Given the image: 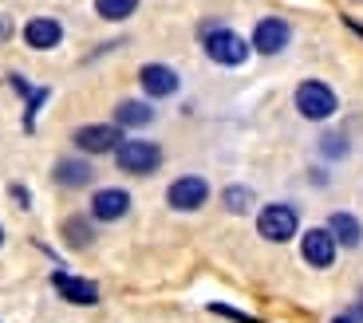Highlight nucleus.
I'll return each mask as SVG.
<instances>
[{"label":"nucleus","mask_w":363,"mask_h":323,"mask_svg":"<svg viewBox=\"0 0 363 323\" xmlns=\"http://www.w3.org/2000/svg\"><path fill=\"white\" fill-rule=\"evenodd\" d=\"M300 229V213L296 205H284V201H272V205H264L261 213H257V233L264 237V241L272 244H284L292 241Z\"/></svg>","instance_id":"f257e3e1"},{"label":"nucleus","mask_w":363,"mask_h":323,"mask_svg":"<svg viewBox=\"0 0 363 323\" xmlns=\"http://www.w3.org/2000/svg\"><path fill=\"white\" fill-rule=\"evenodd\" d=\"M115 162L123 174H155L162 166V150L146 138H127V142H118Z\"/></svg>","instance_id":"f03ea898"},{"label":"nucleus","mask_w":363,"mask_h":323,"mask_svg":"<svg viewBox=\"0 0 363 323\" xmlns=\"http://www.w3.org/2000/svg\"><path fill=\"white\" fill-rule=\"evenodd\" d=\"M201 44H206L209 60L221 63V67H237V63H245V55H249V44L237 36L233 28H209Z\"/></svg>","instance_id":"7ed1b4c3"},{"label":"nucleus","mask_w":363,"mask_h":323,"mask_svg":"<svg viewBox=\"0 0 363 323\" xmlns=\"http://www.w3.org/2000/svg\"><path fill=\"white\" fill-rule=\"evenodd\" d=\"M296 110L304 118H312V123L332 118V115H336V91L328 87V83H320V79L300 83V87H296Z\"/></svg>","instance_id":"20e7f679"},{"label":"nucleus","mask_w":363,"mask_h":323,"mask_svg":"<svg viewBox=\"0 0 363 323\" xmlns=\"http://www.w3.org/2000/svg\"><path fill=\"white\" fill-rule=\"evenodd\" d=\"M206 198H209V181L198 178V174H186V178H178L170 189H166V201H170V209H178V213L201 209Z\"/></svg>","instance_id":"39448f33"},{"label":"nucleus","mask_w":363,"mask_h":323,"mask_svg":"<svg viewBox=\"0 0 363 323\" xmlns=\"http://www.w3.org/2000/svg\"><path fill=\"white\" fill-rule=\"evenodd\" d=\"M336 237L328 233V229H308V233L300 237V256L312 264V268H332L336 264Z\"/></svg>","instance_id":"423d86ee"},{"label":"nucleus","mask_w":363,"mask_h":323,"mask_svg":"<svg viewBox=\"0 0 363 323\" xmlns=\"http://www.w3.org/2000/svg\"><path fill=\"white\" fill-rule=\"evenodd\" d=\"M75 146H79L83 154H107V150H118V126H107V123L79 126V130H75Z\"/></svg>","instance_id":"0eeeda50"},{"label":"nucleus","mask_w":363,"mask_h":323,"mask_svg":"<svg viewBox=\"0 0 363 323\" xmlns=\"http://www.w3.org/2000/svg\"><path fill=\"white\" fill-rule=\"evenodd\" d=\"M289 40H292V28L284 24V20H277V16H264L261 24L253 28V47L261 55H277Z\"/></svg>","instance_id":"6e6552de"},{"label":"nucleus","mask_w":363,"mask_h":323,"mask_svg":"<svg viewBox=\"0 0 363 323\" xmlns=\"http://www.w3.org/2000/svg\"><path fill=\"white\" fill-rule=\"evenodd\" d=\"M52 288L67 300V304H79V307L99 304V288L91 284V280H83V276H67V272H55V276H52Z\"/></svg>","instance_id":"1a4fd4ad"},{"label":"nucleus","mask_w":363,"mask_h":323,"mask_svg":"<svg viewBox=\"0 0 363 323\" xmlns=\"http://www.w3.org/2000/svg\"><path fill=\"white\" fill-rule=\"evenodd\" d=\"M138 83H143V91L150 99H166V95L178 91V72L166 67V63H146L143 72H138Z\"/></svg>","instance_id":"9d476101"},{"label":"nucleus","mask_w":363,"mask_h":323,"mask_svg":"<svg viewBox=\"0 0 363 323\" xmlns=\"http://www.w3.org/2000/svg\"><path fill=\"white\" fill-rule=\"evenodd\" d=\"M127 209H130L127 189H99L91 198V217L95 221H118V217H127Z\"/></svg>","instance_id":"9b49d317"},{"label":"nucleus","mask_w":363,"mask_h":323,"mask_svg":"<svg viewBox=\"0 0 363 323\" xmlns=\"http://www.w3.org/2000/svg\"><path fill=\"white\" fill-rule=\"evenodd\" d=\"M24 40H28V47H40V52H48V47H55L60 40H64V28L55 24V20H48V16L28 20V24H24Z\"/></svg>","instance_id":"f8f14e48"},{"label":"nucleus","mask_w":363,"mask_h":323,"mask_svg":"<svg viewBox=\"0 0 363 323\" xmlns=\"http://www.w3.org/2000/svg\"><path fill=\"white\" fill-rule=\"evenodd\" d=\"M324 229L336 237V244H344V249H359V241H363V225H359V217H352V213H332Z\"/></svg>","instance_id":"ddd939ff"},{"label":"nucleus","mask_w":363,"mask_h":323,"mask_svg":"<svg viewBox=\"0 0 363 323\" xmlns=\"http://www.w3.org/2000/svg\"><path fill=\"white\" fill-rule=\"evenodd\" d=\"M91 178H95V170H91L87 162H79V158H64V162H55V181H60V186L79 189V186H87Z\"/></svg>","instance_id":"4468645a"},{"label":"nucleus","mask_w":363,"mask_h":323,"mask_svg":"<svg viewBox=\"0 0 363 323\" xmlns=\"http://www.w3.org/2000/svg\"><path fill=\"white\" fill-rule=\"evenodd\" d=\"M155 118V110L146 107V103H138V99H123L115 107V123L118 126H146Z\"/></svg>","instance_id":"2eb2a0df"},{"label":"nucleus","mask_w":363,"mask_h":323,"mask_svg":"<svg viewBox=\"0 0 363 323\" xmlns=\"http://www.w3.org/2000/svg\"><path fill=\"white\" fill-rule=\"evenodd\" d=\"M64 241L72 244V249H87V244L95 241L87 217H67V221H64Z\"/></svg>","instance_id":"dca6fc26"},{"label":"nucleus","mask_w":363,"mask_h":323,"mask_svg":"<svg viewBox=\"0 0 363 323\" xmlns=\"http://www.w3.org/2000/svg\"><path fill=\"white\" fill-rule=\"evenodd\" d=\"M138 8V0H95V12L103 20H127Z\"/></svg>","instance_id":"f3484780"},{"label":"nucleus","mask_w":363,"mask_h":323,"mask_svg":"<svg viewBox=\"0 0 363 323\" xmlns=\"http://www.w3.org/2000/svg\"><path fill=\"white\" fill-rule=\"evenodd\" d=\"M221 201H225L229 213H245V209L253 205V189L249 186H229L225 193H221Z\"/></svg>","instance_id":"a211bd4d"},{"label":"nucleus","mask_w":363,"mask_h":323,"mask_svg":"<svg viewBox=\"0 0 363 323\" xmlns=\"http://www.w3.org/2000/svg\"><path fill=\"white\" fill-rule=\"evenodd\" d=\"M209 312H218V315H225V319H237V323H261V319H253V315H245V312H237V307H225V304H209Z\"/></svg>","instance_id":"6ab92c4d"},{"label":"nucleus","mask_w":363,"mask_h":323,"mask_svg":"<svg viewBox=\"0 0 363 323\" xmlns=\"http://www.w3.org/2000/svg\"><path fill=\"white\" fill-rule=\"evenodd\" d=\"M324 154H344V142H340V135H328V138H324Z\"/></svg>","instance_id":"aec40b11"},{"label":"nucleus","mask_w":363,"mask_h":323,"mask_svg":"<svg viewBox=\"0 0 363 323\" xmlns=\"http://www.w3.org/2000/svg\"><path fill=\"white\" fill-rule=\"evenodd\" d=\"M332 323H363V312L355 307V312H344V315H336Z\"/></svg>","instance_id":"412c9836"},{"label":"nucleus","mask_w":363,"mask_h":323,"mask_svg":"<svg viewBox=\"0 0 363 323\" xmlns=\"http://www.w3.org/2000/svg\"><path fill=\"white\" fill-rule=\"evenodd\" d=\"M9 36H12V20H4V16H0V44H4Z\"/></svg>","instance_id":"4be33fe9"},{"label":"nucleus","mask_w":363,"mask_h":323,"mask_svg":"<svg viewBox=\"0 0 363 323\" xmlns=\"http://www.w3.org/2000/svg\"><path fill=\"white\" fill-rule=\"evenodd\" d=\"M12 198H16L20 205H28V189L24 186H12Z\"/></svg>","instance_id":"5701e85b"},{"label":"nucleus","mask_w":363,"mask_h":323,"mask_svg":"<svg viewBox=\"0 0 363 323\" xmlns=\"http://www.w3.org/2000/svg\"><path fill=\"white\" fill-rule=\"evenodd\" d=\"M0 244H4V229H0Z\"/></svg>","instance_id":"b1692460"},{"label":"nucleus","mask_w":363,"mask_h":323,"mask_svg":"<svg viewBox=\"0 0 363 323\" xmlns=\"http://www.w3.org/2000/svg\"><path fill=\"white\" fill-rule=\"evenodd\" d=\"M359 312H363V304H359Z\"/></svg>","instance_id":"393cba45"}]
</instances>
